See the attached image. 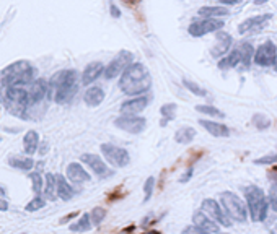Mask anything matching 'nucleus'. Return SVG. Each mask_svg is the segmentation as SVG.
<instances>
[{
	"instance_id": "obj_1",
	"label": "nucleus",
	"mask_w": 277,
	"mask_h": 234,
	"mask_svg": "<svg viewBox=\"0 0 277 234\" xmlns=\"http://www.w3.org/2000/svg\"><path fill=\"white\" fill-rule=\"evenodd\" d=\"M152 86L150 72L143 64H131L119 78V90L127 96H140Z\"/></svg>"
},
{
	"instance_id": "obj_2",
	"label": "nucleus",
	"mask_w": 277,
	"mask_h": 234,
	"mask_svg": "<svg viewBox=\"0 0 277 234\" xmlns=\"http://www.w3.org/2000/svg\"><path fill=\"white\" fill-rule=\"evenodd\" d=\"M49 86L54 91V101L57 104L69 103L72 98L77 94L79 90V74L75 70H62L59 74H55Z\"/></svg>"
},
{
	"instance_id": "obj_3",
	"label": "nucleus",
	"mask_w": 277,
	"mask_h": 234,
	"mask_svg": "<svg viewBox=\"0 0 277 234\" xmlns=\"http://www.w3.org/2000/svg\"><path fill=\"white\" fill-rule=\"evenodd\" d=\"M36 75V69L26 60H18V62L10 64L7 69L2 72V83L7 88L21 86L30 83Z\"/></svg>"
},
{
	"instance_id": "obj_4",
	"label": "nucleus",
	"mask_w": 277,
	"mask_h": 234,
	"mask_svg": "<svg viewBox=\"0 0 277 234\" xmlns=\"http://www.w3.org/2000/svg\"><path fill=\"white\" fill-rule=\"evenodd\" d=\"M245 197H246V207L251 220L256 223L264 221L266 216H268L269 200L263 192V189L258 186H248L245 189Z\"/></svg>"
},
{
	"instance_id": "obj_5",
	"label": "nucleus",
	"mask_w": 277,
	"mask_h": 234,
	"mask_svg": "<svg viewBox=\"0 0 277 234\" xmlns=\"http://www.w3.org/2000/svg\"><path fill=\"white\" fill-rule=\"evenodd\" d=\"M220 207L230 220L245 223L248 220V207L233 192H224L220 195Z\"/></svg>"
},
{
	"instance_id": "obj_6",
	"label": "nucleus",
	"mask_w": 277,
	"mask_h": 234,
	"mask_svg": "<svg viewBox=\"0 0 277 234\" xmlns=\"http://www.w3.org/2000/svg\"><path fill=\"white\" fill-rule=\"evenodd\" d=\"M3 103H5V108L12 114L25 117L28 106H30V93L25 91L23 88H20V86L7 88Z\"/></svg>"
},
{
	"instance_id": "obj_7",
	"label": "nucleus",
	"mask_w": 277,
	"mask_h": 234,
	"mask_svg": "<svg viewBox=\"0 0 277 234\" xmlns=\"http://www.w3.org/2000/svg\"><path fill=\"white\" fill-rule=\"evenodd\" d=\"M131 64H134V55H132V52H129V51H121L106 65V69H104V78H106V80H113V78H116L119 74L123 75L124 72H126V69Z\"/></svg>"
},
{
	"instance_id": "obj_8",
	"label": "nucleus",
	"mask_w": 277,
	"mask_h": 234,
	"mask_svg": "<svg viewBox=\"0 0 277 234\" xmlns=\"http://www.w3.org/2000/svg\"><path fill=\"white\" fill-rule=\"evenodd\" d=\"M101 153L104 158H106L108 163L116 166V168H124V166L129 164V161H131V156H129V153H127V150L116 147V145H111V143L101 145Z\"/></svg>"
},
{
	"instance_id": "obj_9",
	"label": "nucleus",
	"mask_w": 277,
	"mask_h": 234,
	"mask_svg": "<svg viewBox=\"0 0 277 234\" xmlns=\"http://www.w3.org/2000/svg\"><path fill=\"white\" fill-rule=\"evenodd\" d=\"M254 62L261 67H276L277 69V46L273 41H266L254 52Z\"/></svg>"
},
{
	"instance_id": "obj_10",
	"label": "nucleus",
	"mask_w": 277,
	"mask_h": 234,
	"mask_svg": "<svg viewBox=\"0 0 277 234\" xmlns=\"http://www.w3.org/2000/svg\"><path fill=\"white\" fill-rule=\"evenodd\" d=\"M201 210L209 216V218H212L215 223H217V225L225 226V228L231 226L230 218L225 215V211L222 210V207L217 202H215L214 198H206V200H204L202 205H201Z\"/></svg>"
},
{
	"instance_id": "obj_11",
	"label": "nucleus",
	"mask_w": 277,
	"mask_h": 234,
	"mask_svg": "<svg viewBox=\"0 0 277 234\" xmlns=\"http://www.w3.org/2000/svg\"><path fill=\"white\" fill-rule=\"evenodd\" d=\"M225 25L222 20H215V18H204L201 21H194L189 26V35L194 38H201V36H206L209 33H214V31H219L222 30Z\"/></svg>"
},
{
	"instance_id": "obj_12",
	"label": "nucleus",
	"mask_w": 277,
	"mask_h": 234,
	"mask_svg": "<svg viewBox=\"0 0 277 234\" xmlns=\"http://www.w3.org/2000/svg\"><path fill=\"white\" fill-rule=\"evenodd\" d=\"M114 125L118 127V129L127 132V133H134V135H137V133H140L143 129H145L147 120H145V117L121 116L114 120Z\"/></svg>"
},
{
	"instance_id": "obj_13",
	"label": "nucleus",
	"mask_w": 277,
	"mask_h": 234,
	"mask_svg": "<svg viewBox=\"0 0 277 234\" xmlns=\"http://www.w3.org/2000/svg\"><path fill=\"white\" fill-rule=\"evenodd\" d=\"M82 161L85 163L88 168H90L98 177H108L113 174V171H109L108 169V166L106 163L99 158V156L96 155H92V153H85V155H82Z\"/></svg>"
},
{
	"instance_id": "obj_14",
	"label": "nucleus",
	"mask_w": 277,
	"mask_h": 234,
	"mask_svg": "<svg viewBox=\"0 0 277 234\" xmlns=\"http://www.w3.org/2000/svg\"><path fill=\"white\" fill-rule=\"evenodd\" d=\"M271 18H273V15H271V13L251 16V18L245 20L240 26H238V33H240V35H245V33H251V31H259V30H263L264 25L268 23V21H269Z\"/></svg>"
},
{
	"instance_id": "obj_15",
	"label": "nucleus",
	"mask_w": 277,
	"mask_h": 234,
	"mask_svg": "<svg viewBox=\"0 0 277 234\" xmlns=\"http://www.w3.org/2000/svg\"><path fill=\"white\" fill-rule=\"evenodd\" d=\"M147 104H148V99L145 96L132 98L129 101H124L121 104V113H123V116H134V114L142 113V111L147 108Z\"/></svg>"
},
{
	"instance_id": "obj_16",
	"label": "nucleus",
	"mask_w": 277,
	"mask_h": 234,
	"mask_svg": "<svg viewBox=\"0 0 277 234\" xmlns=\"http://www.w3.org/2000/svg\"><path fill=\"white\" fill-rule=\"evenodd\" d=\"M47 90H49V83L44 80V78H38V80H35V83L31 85V90H30V104L41 103L44 96L47 94Z\"/></svg>"
},
{
	"instance_id": "obj_17",
	"label": "nucleus",
	"mask_w": 277,
	"mask_h": 234,
	"mask_svg": "<svg viewBox=\"0 0 277 234\" xmlns=\"http://www.w3.org/2000/svg\"><path fill=\"white\" fill-rule=\"evenodd\" d=\"M192 221H194V225L202 228V230H206L207 233H215V234L220 233V225H217L212 218H209L202 210L196 211V213L192 215Z\"/></svg>"
},
{
	"instance_id": "obj_18",
	"label": "nucleus",
	"mask_w": 277,
	"mask_h": 234,
	"mask_svg": "<svg viewBox=\"0 0 277 234\" xmlns=\"http://www.w3.org/2000/svg\"><path fill=\"white\" fill-rule=\"evenodd\" d=\"M67 177L70 182L74 184H85V182H90V174L82 168L79 163H70L67 166Z\"/></svg>"
},
{
	"instance_id": "obj_19",
	"label": "nucleus",
	"mask_w": 277,
	"mask_h": 234,
	"mask_svg": "<svg viewBox=\"0 0 277 234\" xmlns=\"http://www.w3.org/2000/svg\"><path fill=\"white\" fill-rule=\"evenodd\" d=\"M104 74V67L101 62H92L87 65V69L83 70V75H82V83L83 85H90L99 78V75Z\"/></svg>"
},
{
	"instance_id": "obj_20",
	"label": "nucleus",
	"mask_w": 277,
	"mask_h": 234,
	"mask_svg": "<svg viewBox=\"0 0 277 234\" xmlns=\"http://www.w3.org/2000/svg\"><path fill=\"white\" fill-rule=\"evenodd\" d=\"M230 46H231V36L229 35V33H219L217 44L212 47L210 55H212V57H220V55H224L227 51H229Z\"/></svg>"
},
{
	"instance_id": "obj_21",
	"label": "nucleus",
	"mask_w": 277,
	"mask_h": 234,
	"mask_svg": "<svg viewBox=\"0 0 277 234\" xmlns=\"http://www.w3.org/2000/svg\"><path fill=\"white\" fill-rule=\"evenodd\" d=\"M199 124H201L204 129H206L210 135L214 137H229L230 135V129L224 124H219V122H214V120H199Z\"/></svg>"
},
{
	"instance_id": "obj_22",
	"label": "nucleus",
	"mask_w": 277,
	"mask_h": 234,
	"mask_svg": "<svg viewBox=\"0 0 277 234\" xmlns=\"http://www.w3.org/2000/svg\"><path fill=\"white\" fill-rule=\"evenodd\" d=\"M83 99H85V103L88 106L95 108V106H99L103 103L104 91L99 86H92V88H88V90L85 91V96H83Z\"/></svg>"
},
{
	"instance_id": "obj_23",
	"label": "nucleus",
	"mask_w": 277,
	"mask_h": 234,
	"mask_svg": "<svg viewBox=\"0 0 277 234\" xmlns=\"http://www.w3.org/2000/svg\"><path fill=\"white\" fill-rule=\"evenodd\" d=\"M238 64H241V52L240 49L235 47L227 57H224L219 62V69L220 70H229V69H235Z\"/></svg>"
},
{
	"instance_id": "obj_24",
	"label": "nucleus",
	"mask_w": 277,
	"mask_h": 234,
	"mask_svg": "<svg viewBox=\"0 0 277 234\" xmlns=\"http://www.w3.org/2000/svg\"><path fill=\"white\" fill-rule=\"evenodd\" d=\"M57 179V197L64 202H67L72 197H74V189H72L70 184L65 181V177L62 176H55Z\"/></svg>"
},
{
	"instance_id": "obj_25",
	"label": "nucleus",
	"mask_w": 277,
	"mask_h": 234,
	"mask_svg": "<svg viewBox=\"0 0 277 234\" xmlns=\"http://www.w3.org/2000/svg\"><path fill=\"white\" fill-rule=\"evenodd\" d=\"M38 147H40V135L35 130L26 132V135L23 138V148L28 155H35L38 152Z\"/></svg>"
},
{
	"instance_id": "obj_26",
	"label": "nucleus",
	"mask_w": 277,
	"mask_h": 234,
	"mask_svg": "<svg viewBox=\"0 0 277 234\" xmlns=\"http://www.w3.org/2000/svg\"><path fill=\"white\" fill-rule=\"evenodd\" d=\"M44 197L47 200H55L57 197V179L51 172L46 176V182H44Z\"/></svg>"
},
{
	"instance_id": "obj_27",
	"label": "nucleus",
	"mask_w": 277,
	"mask_h": 234,
	"mask_svg": "<svg viewBox=\"0 0 277 234\" xmlns=\"http://www.w3.org/2000/svg\"><path fill=\"white\" fill-rule=\"evenodd\" d=\"M194 137H196V130L192 129V127H181V129L176 130V135H175V140L176 143H191L194 140Z\"/></svg>"
},
{
	"instance_id": "obj_28",
	"label": "nucleus",
	"mask_w": 277,
	"mask_h": 234,
	"mask_svg": "<svg viewBox=\"0 0 277 234\" xmlns=\"http://www.w3.org/2000/svg\"><path fill=\"white\" fill-rule=\"evenodd\" d=\"M8 164L12 166L15 169H20V171H30L33 169V164H35V161L31 158H20V156H13V158L8 159Z\"/></svg>"
},
{
	"instance_id": "obj_29",
	"label": "nucleus",
	"mask_w": 277,
	"mask_h": 234,
	"mask_svg": "<svg viewBox=\"0 0 277 234\" xmlns=\"http://www.w3.org/2000/svg\"><path fill=\"white\" fill-rule=\"evenodd\" d=\"M176 109H178V106H176L175 103H168V104H163L162 108H160V114H162L163 120H162V125L165 127L166 124H168L170 120L175 119L176 116Z\"/></svg>"
},
{
	"instance_id": "obj_30",
	"label": "nucleus",
	"mask_w": 277,
	"mask_h": 234,
	"mask_svg": "<svg viewBox=\"0 0 277 234\" xmlns=\"http://www.w3.org/2000/svg\"><path fill=\"white\" fill-rule=\"evenodd\" d=\"M197 15L206 16V18H214V16L229 15V10H227L225 7H202V8H199Z\"/></svg>"
},
{
	"instance_id": "obj_31",
	"label": "nucleus",
	"mask_w": 277,
	"mask_h": 234,
	"mask_svg": "<svg viewBox=\"0 0 277 234\" xmlns=\"http://www.w3.org/2000/svg\"><path fill=\"white\" fill-rule=\"evenodd\" d=\"M238 49H240V52H241V65L245 67V69H248L249 64H251L254 49L249 42H241L240 46H238Z\"/></svg>"
},
{
	"instance_id": "obj_32",
	"label": "nucleus",
	"mask_w": 277,
	"mask_h": 234,
	"mask_svg": "<svg viewBox=\"0 0 277 234\" xmlns=\"http://www.w3.org/2000/svg\"><path fill=\"white\" fill-rule=\"evenodd\" d=\"M92 226H93V225H92L90 215L85 213L80 220H77V223H74V225L70 226V231H74V233H85V231L90 230Z\"/></svg>"
},
{
	"instance_id": "obj_33",
	"label": "nucleus",
	"mask_w": 277,
	"mask_h": 234,
	"mask_svg": "<svg viewBox=\"0 0 277 234\" xmlns=\"http://www.w3.org/2000/svg\"><path fill=\"white\" fill-rule=\"evenodd\" d=\"M183 85H185L187 90H189L192 94H196V96H207V93H206V90H204V88H201L197 85V83H194V81H191V80H187V78H185V80H183Z\"/></svg>"
},
{
	"instance_id": "obj_34",
	"label": "nucleus",
	"mask_w": 277,
	"mask_h": 234,
	"mask_svg": "<svg viewBox=\"0 0 277 234\" xmlns=\"http://www.w3.org/2000/svg\"><path fill=\"white\" fill-rule=\"evenodd\" d=\"M104 216H106V210H104V208H101V207L93 208L92 213H90L92 225L93 226H99V225H101V221L104 220Z\"/></svg>"
},
{
	"instance_id": "obj_35",
	"label": "nucleus",
	"mask_w": 277,
	"mask_h": 234,
	"mask_svg": "<svg viewBox=\"0 0 277 234\" xmlns=\"http://www.w3.org/2000/svg\"><path fill=\"white\" fill-rule=\"evenodd\" d=\"M196 111H197V113L207 114V116H214V117H224V113H222L220 109L214 108V106H209V104L196 106Z\"/></svg>"
},
{
	"instance_id": "obj_36",
	"label": "nucleus",
	"mask_w": 277,
	"mask_h": 234,
	"mask_svg": "<svg viewBox=\"0 0 277 234\" xmlns=\"http://www.w3.org/2000/svg\"><path fill=\"white\" fill-rule=\"evenodd\" d=\"M253 124L256 125V129L266 130L271 125V120H269V117H266L263 114H256V116L253 117Z\"/></svg>"
},
{
	"instance_id": "obj_37",
	"label": "nucleus",
	"mask_w": 277,
	"mask_h": 234,
	"mask_svg": "<svg viewBox=\"0 0 277 234\" xmlns=\"http://www.w3.org/2000/svg\"><path fill=\"white\" fill-rule=\"evenodd\" d=\"M153 189H155V177H148L143 184V202H148L153 194Z\"/></svg>"
},
{
	"instance_id": "obj_38",
	"label": "nucleus",
	"mask_w": 277,
	"mask_h": 234,
	"mask_svg": "<svg viewBox=\"0 0 277 234\" xmlns=\"http://www.w3.org/2000/svg\"><path fill=\"white\" fill-rule=\"evenodd\" d=\"M44 205H46V202H44V198H41L40 195H36V197L26 205V211H30V213H31V211H38L40 208H43Z\"/></svg>"
},
{
	"instance_id": "obj_39",
	"label": "nucleus",
	"mask_w": 277,
	"mask_h": 234,
	"mask_svg": "<svg viewBox=\"0 0 277 234\" xmlns=\"http://www.w3.org/2000/svg\"><path fill=\"white\" fill-rule=\"evenodd\" d=\"M268 200H269V205L271 208H273L276 213H277V182H274L273 186L269 189V195H268Z\"/></svg>"
},
{
	"instance_id": "obj_40",
	"label": "nucleus",
	"mask_w": 277,
	"mask_h": 234,
	"mask_svg": "<svg viewBox=\"0 0 277 234\" xmlns=\"http://www.w3.org/2000/svg\"><path fill=\"white\" fill-rule=\"evenodd\" d=\"M31 181H33V191H35L36 195L41 194V189H43V177L40 172H35V174H30Z\"/></svg>"
},
{
	"instance_id": "obj_41",
	"label": "nucleus",
	"mask_w": 277,
	"mask_h": 234,
	"mask_svg": "<svg viewBox=\"0 0 277 234\" xmlns=\"http://www.w3.org/2000/svg\"><path fill=\"white\" fill-rule=\"evenodd\" d=\"M181 234H210V233H207L206 230H202V228H199L196 225H191V226H186L181 231Z\"/></svg>"
},
{
	"instance_id": "obj_42",
	"label": "nucleus",
	"mask_w": 277,
	"mask_h": 234,
	"mask_svg": "<svg viewBox=\"0 0 277 234\" xmlns=\"http://www.w3.org/2000/svg\"><path fill=\"white\" fill-rule=\"evenodd\" d=\"M277 161V153H271L268 156H263V158H258L254 163L256 164H273Z\"/></svg>"
},
{
	"instance_id": "obj_43",
	"label": "nucleus",
	"mask_w": 277,
	"mask_h": 234,
	"mask_svg": "<svg viewBox=\"0 0 277 234\" xmlns=\"http://www.w3.org/2000/svg\"><path fill=\"white\" fill-rule=\"evenodd\" d=\"M109 10H111V15H113L114 18H119V16H121V12H119V8L116 7L114 3H111V5H109Z\"/></svg>"
},
{
	"instance_id": "obj_44",
	"label": "nucleus",
	"mask_w": 277,
	"mask_h": 234,
	"mask_svg": "<svg viewBox=\"0 0 277 234\" xmlns=\"http://www.w3.org/2000/svg\"><path fill=\"white\" fill-rule=\"evenodd\" d=\"M191 176H192V168H189V169H187V172H186V174H183V176H181L180 182H183V184H185V182H187V181L191 179Z\"/></svg>"
},
{
	"instance_id": "obj_45",
	"label": "nucleus",
	"mask_w": 277,
	"mask_h": 234,
	"mask_svg": "<svg viewBox=\"0 0 277 234\" xmlns=\"http://www.w3.org/2000/svg\"><path fill=\"white\" fill-rule=\"evenodd\" d=\"M8 210V202L3 198H0V211H7Z\"/></svg>"
},
{
	"instance_id": "obj_46",
	"label": "nucleus",
	"mask_w": 277,
	"mask_h": 234,
	"mask_svg": "<svg viewBox=\"0 0 277 234\" xmlns=\"http://www.w3.org/2000/svg\"><path fill=\"white\" fill-rule=\"evenodd\" d=\"M219 2L224 3V5H235V3L240 2V0H219Z\"/></svg>"
},
{
	"instance_id": "obj_47",
	"label": "nucleus",
	"mask_w": 277,
	"mask_h": 234,
	"mask_svg": "<svg viewBox=\"0 0 277 234\" xmlns=\"http://www.w3.org/2000/svg\"><path fill=\"white\" fill-rule=\"evenodd\" d=\"M124 2H126V3H129V5H131V3L134 5V3H138V2H140V0H124Z\"/></svg>"
},
{
	"instance_id": "obj_48",
	"label": "nucleus",
	"mask_w": 277,
	"mask_h": 234,
	"mask_svg": "<svg viewBox=\"0 0 277 234\" xmlns=\"http://www.w3.org/2000/svg\"><path fill=\"white\" fill-rule=\"evenodd\" d=\"M266 2H268V0H254V3H256V5H263Z\"/></svg>"
},
{
	"instance_id": "obj_49",
	"label": "nucleus",
	"mask_w": 277,
	"mask_h": 234,
	"mask_svg": "<svg viewBox=\"0 0 277 234\" xmlns=\"http://www.w3.org/2000/svg\"><path fill=\"white\" fill-rule=\"evenodd\" d=\"M143 234H160L158 231H147V233H143Z\"/></svg>"
},
{
	"instance_id": "obj_50",
	"label": "nucleus",
	"mask_w": 277,
	"mask_h": 234,
	"mask_svg": "<svg viewBox=\"0 0 277 234\" xmlns=\"http://www.w3.org/2000/svg\"><path fill=\"white\" fill-rule=\"evenodd\" d=\"M3 98H5V94L2 96V91H0V101H3Z\"/></svg>"
},
{
	"instance_id": "obj_51",
	"label": "nucleus",
	"mask_w": 277,
	"mask_h": 234,
	"mask_svg": "<svg viewBox=\"0 0 277 234\" xmlns=\"http://www.w3.org/2000/svg\"><path fill=\"white\" fill-rule=\"evenodd\" d=\"M276 171H277V166H276Z\"/></svg>"
}]
</instances>
